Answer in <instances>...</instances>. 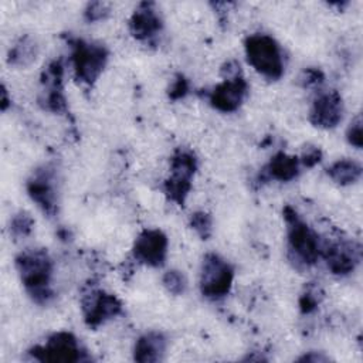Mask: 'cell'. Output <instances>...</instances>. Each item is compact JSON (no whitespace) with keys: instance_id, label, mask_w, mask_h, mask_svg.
Instances as JSON below:
<instances>
[{"instance_id":"cell-24","label":"cell","mask_w":363,"mask_h":363,"mask_svg":"<svg viewBox=\"0 0 363 363\" xmlns=\"http://www.w3.org/2000/svg\"><path fill=\"white\" fill-rule=\"evenodd\" d=\"M162 282L166 291L172 295H182L187 288V279L184 274L177 269H169L167 272H164Z\"/></svg>"},{"instance_id":"cell-3","label":"cell","mask_w":363,"mask_h":363,"mask_svg":"<svg viewBox=\"0 0 363 363\" xmlns=\"http://www.w3.org/2000/svg\"><path fill=\"white\" fill-rule=\"evenodd\" d=\"M248 64L269 81H277L284 74V58L279 44L268 34H251L244 41Z\"/></svg>"},{"instance_id":"cell-7","label":"cell","mask_w":363,"mask_h":363,"mask_svg":"<svg viewBox=\"0 0 363 363\" xmlns=\"http://www.w3.org/2000/svg\"><path fill=\"white\" fill-rule=\"evenodd\" d=\"M84 320L89 328H98L122 312V302L101 289H91L81 299Z\"/></svg>"},{"instance_id":"cell-21","label":"cell","mask_w":363,"mask_h":363,"mask_svg":"<svg viewBox=\"0 0 363 363\" xmlns=\"http://www.w3.org/2000/svg\"><path fill=\"white\" fill-rule=\"evenodd\" d=\"M34 220L27 211H18L10 221V235L17 241L28 237L33 233Z\"/></svg>"},{"instance_id":"cell-26","label":"cell","mask_w":363,"mask_h":363,"mask_svg":"<svg viewBox=\"0 0 363 363\" xmlns=\"http://www.w3.org/2000/svg\"><path fill=\"white\" fill-rule=\"evenodd\" d=\"M189 89H190V85H189V79L182 75V74H177L172 82V85L169 86V91H167V95L172 101H179V99H183L187 94H189Z\"/></svg>"},{"instance_id":"cell-29","label":"cell","mask_w":363,"mask_h":363,"mask_svg":"<svg viewBox=\"0 0 363 363\" xmlns=\"http://www.w3.org/2000/svg\"><path fill=\"white\" fill-rule=\"evenodd\" d=\"M322 160V150L316 146H309L303 150L299 163H302L305 167H313Z\"/></svg>"},{"instance_id":"cell-32","label":"cell","mask_w":363,"mask_h":363,"mask_svg":"<svg viewBox=\"0 0 363 363\" xmlns=\"http://www.w3.org/2000/svg\"><path fill=\"white\" fill-rule=\"evenodd\" d=\"M10 102H11V99L9 98V95H7V89H6V86L3 85V86H1V102H0L1 111H6V109L10 106Z\"/></svg>"},{"instance_id":"cell-11","label":"cell","mask_w":363,"mask_h":363,"mask_svg":"<svg viewBox=\"0 0 363 363\" xmlns=\"http://www.w3.org/2000/svg\"><path fill=\"white\" fill-rule=\"evenodd\" d=\"M26 189L31 200L47 217H54L57 214V189L54 183V172L50 167L35 170L34 174L27 180Z\"/></svg>"},{"instance_id":"cell-19","label":"cell","mask_w":363,"mask_h":363,"mask_svg":"<svg viewBox=\"0 0 363 363\" xmlns=\"http://www.w3.org/2000/svg\"><path fill=\"white\" fill-rule=\"evenodd\" d=\"M196 170H197L196 155L186 147L176 149L170 159V174L191 180Z\"/></svg>"},{"instance_id":"cell-6","label":"cell","mask_w":363,"mask_h":363,"mask_svg":"<svg viewBox=\"0 0 363 363\" xmlns=\"http://www.w3.org/2000/svg\"><path fill=\"white\" fill-rule=\"evenodd\" d=\"M30 354L47 363H77L85 360V350L81 347L78 339L69 332H57L51 335L45 345L35 346Z\"/></svg>"},{"instance_id":"cell-23","label":"cell","mask_w":363,"mask_h":363,"mask_svg":"<svg viewBox=\"0 0 363 363\" xmlns=\"http://www.w3.org/2000/svg\"><path fill=\"white\" fill-rule=\"evenodd\" d=\"M190 227L201 240H208L213 234V220L206 211H196L190 216Z\"/></svg>"},{"instance_id":"cell-16","label":"cell","mask_w":363,"mask_h":363,"mask_svg":"<svg viewBox=\"0 0 363 363\" xmlns=\"http://www.w3.org/2000/svg\"><path fill=\"white\" fill-rule=\"evenodd\" d=\"M299 174V159L289 156L284 152H278L264 167L261 180L274 179L278 182H291Z\"/></svg>"},{"instance_id":"cell-14","label":"cell","mask_w":363,"mask_h":363,"mask_svg":"<svg viewBox=\"0 0 363 363\" xmlns=\"http://www.w3.org/2000/svg\"><path fill=\"white\" fill-rule=\"evenodd\" d=\"M163 21L150 1H143L129 18V31L139 41L153 40L162 30Z\"/></svg>"},{"instance_id":"cell-1","label":"cell","mask_w":363,"mask_h":363,"mask_svg":"<svg viewBox=\"0 0 363 363\" xmlns=\"http://www.w3.org/2000/svg\"><path fill=\"white\" fill-rule=\"evenodd\" d=\"M14 264L31 299L38 305H47L54 298L50 285L52 261L48 252L44 248H28L16 257Z\"/></svg>"},{"instance_id":"cell-18","label":"cell","mask_w":363,"mask_h":363,"mask_svg":"<svg viewBox=\"0 0 363 363\" xmlns=\"http://www.w3.org/2000/svg\"><path fill=\"white\" fill-rule=\"evenodd\" d=\"M328 176L340 186H349L356 183L362 176V166L352 159H339L333 162L328 170Z\"/></svg>"},{"instance_id":"cell-25","label":"cell","mask_w":363,"mask_h":363,"mask_svg":"<svg viewBox=\"0 0 363 363\" xmlns=\"http://www.w3.org/2000/svg\"><path fill=\"white\" fill-rule=\"evenodd\" d=\"M111 13V6L109 3L105 1H92L88 3L85 10H84V18L88 23H94V21H101L104 18H106Z\"/></svg>"},{"instance_id":"cell-27","label":"cell","mask_w":363,"mask_h":363,"mask_svg":"<svg viewBox=\"0 0 363 363\" xmlns=\"http://www.w3.org/2000/svg\"><path fill=\"white\" fill-rule=\"evenodd\" d=\"M346 139L356 149H362L363 136H362V119H360V116H357L356 119H353L350 122V125L346 130Z\"/></svg>"},{"instance_id":"cell-30","label":"cell","mask_w":363,"mask_h":363,"mask_svg":"<svg viewBox=\"0 0 363 363\" xmlns=\"http://www.w3.org/2000/svg\"><path fill=\"white\" fill-rule=\"evenodd\" d=\"M241 67L235 60H230L227 61L223 67H221V75L223 78H234L237 75H241Z\"/></svg>"},{"instance_id":"cell-5","label":"cell","mask_w":363,"mask_h":363,"mask_svg":"<svg viewBox=\"0 0 363 363\" xmlns=\"http://www.w3.org/2000/svg\"><path fill=\"white\" fill-rule=\"evenodd\" d=\"M234 269L223 257L208 252L203 258L200 272V291L208 299L224 298L233 285Z\"/></svg>"},{"instance_id":"cell-17","label":"cell","mask_w":363,"mask_h":363,"mask_svg":"<svg viewBox=\"0 0 363 363\" xmlns=\"http://www.w3.org/2000/svg\"><path fill=\"white\" fill-rule=\"evenodd\" d=\"M38 55V44L30 34L21 35L10 48L7 62L13 67H28Z\"/></svg>"},{"instance_id":"cell-8","label":"cell","mask_w":363,"mask_h":363,"mask_svg":"<svg viewBox=\"0 0 363 363\" xmlns=\"http://www.w3.org/2000/svg\"><path fill=\"white\" fill-rule=\"evenodd\" d=\"M132 254L136 261L147 267L159 268L166 262L167 237L162 230L146 228L135 240Z\"/></svg>"},{"instance_id":"cell-28","label":"cell","mask_w":363,"mask_h":363,"mask_svg":"<svg viewBox=\"0 0 363 363\" xmlns=\"http://www.w3.org/2000/svg\"><path fill=\"white\" fill-rule=\"evenodd\" d=\"M323 79H325L323 72L319 68H313V67L303 69V72L301 75V84L305 88L319 86L323 82Z\"/></svg>"},{"instance_id":"cell-10","label":"cell","mask_w":363,"mask_h":363,"mask_svg":"<svg viewBox=\"0 0 363 363\" xmlns=\"http://www.w3.org/2000/svg\"><path fill=\"white\" fill-rule=\"evenodd\" d=\"M320 257L326 261L332 274L345 277L354 271L360 261V245L353 241H336L320 244Z\"/></svg>"},{"instance_id":"cell-2","label":"cell","mask_w":363,"mask_h":363,"mask_svg":"<svg viewBox=\"0 0 363 363\" xmlns=\"http://www.w3.org/2000/svg\"><path fill=\"white\" fill-rule=\"evenodd\" d=\"M282 214L286 223L289 261L299 269L313 265L320 257V241L318 234L291 206H285Z\"/></svg>"},{"instance_id":"cell-20","label":"cell","mask_w":363,"mask_h":363,"mask_svg":"<svg viewBox=\"0 0 363 363\" xmlns=\"http://www.w3.org/2000/svg\"><path fill=\"white\" fill-rule=\"evenodd\" d=\"M163 190L170 201L176 203L177 206H184L186 199L191 190V180L170 174L163 184Z\"/></svg>"},{"instance_id":"cell-9","label":"cell","mask_w":363,"mask_h":363,"mask_svg":"<svg viewBox=\"0 0 363 363\" xmlns=\"http://www.w3.org/2000/svg\"><path fill=\"white\" fill-rule=\"evenodd\" d=\"M62 74L64 67L61 60L51 61L41 74L43 91L40 96V104L44 109L58 115L68 112L67 99L62 91Z\"/></svg>"},{"instance_id":"cell-4","label":"cell","mask_w":363,"mask_h":363,"mask_svg":"<svg viewBox=\"0 0 363 363\" xmlns=\"http://www.w3.org/2000/svg\"><path fill=\"white\" fill-rule=\"evenodd\" d=\"M69 44L75 78L85 85H92L108 62V50L101 44L86 43L81 38H75Z\"/></svg>"},{"instance_id":"cell-13","label":"cell","mask_w":363,"mask_h":363,"mask_svg":"<svg viewBox=\"0 0 363 363\" xmlns=\"http://www.w3.org/2000/svg\"><path fill=\"white\" fill-rule=\"evenodd\" d=\"M248 92V84L242 74L234 78H224L223 82L216 85L210 92L208 99L214 109L230 113L240 108Z\"/></svg>"},{"instance_id":"cell-15","label":"cell","mask_w":363,"mask_h":363,"mask_svg":"<svg viewBox=\"0 0 363 363\" xmlns=\"http://www.w3.org/2000/svg\"><path fill=\"white\" fill-rule=\"evenodd\" d=\"M167 339L160 332H147L142 335L133 347V360L139 363L160 362L166 353Z\"/></svg>"},{"instance_id":"cell-31","label":"cell","mask_w":363,"mask_h":363,"mask_svg":"<svg viewBox=\"0 0 363 363\" xmlns=\"http://www.w3.org/2000/svg\"><path fill=\"white\" fill-rule=\"evenodd\" d=\"M298 360L299 362H326L328 357L323 354H313V352H309L308 354H303Z\"/></svg>"},{"instance_id":"cell-22","label":"cell","mask_w":363,"mask_h":363,"mask_svg":"<svg viewBox=\"0 0 363 363\" xmlns=\"http://www.w3.org/2000/svg\"><path fill=\"white\" fill-rule=\"evenodd\" d=\"M323 298V292L320 289L319 285L311 282L305 286L303 292L299 296V309L303 315H308V313H312L318 305L320 303Z\"/></svg>"},{"instance_id":"cell-12","label":"cell","mask_w":363,"mask_h":363,"mask_svg":"<svg viewBox=\"0 0 363 363\" xmlns=\"http://www.w3.org/2000/svg\"><path fill=\"white\" fill-rule=\"evenodd\" d=\"M343 111V101L337 91L320 92L312 102L309 121L316 128L332 129L342 121Z\"/></svg>"}]
</instances>
